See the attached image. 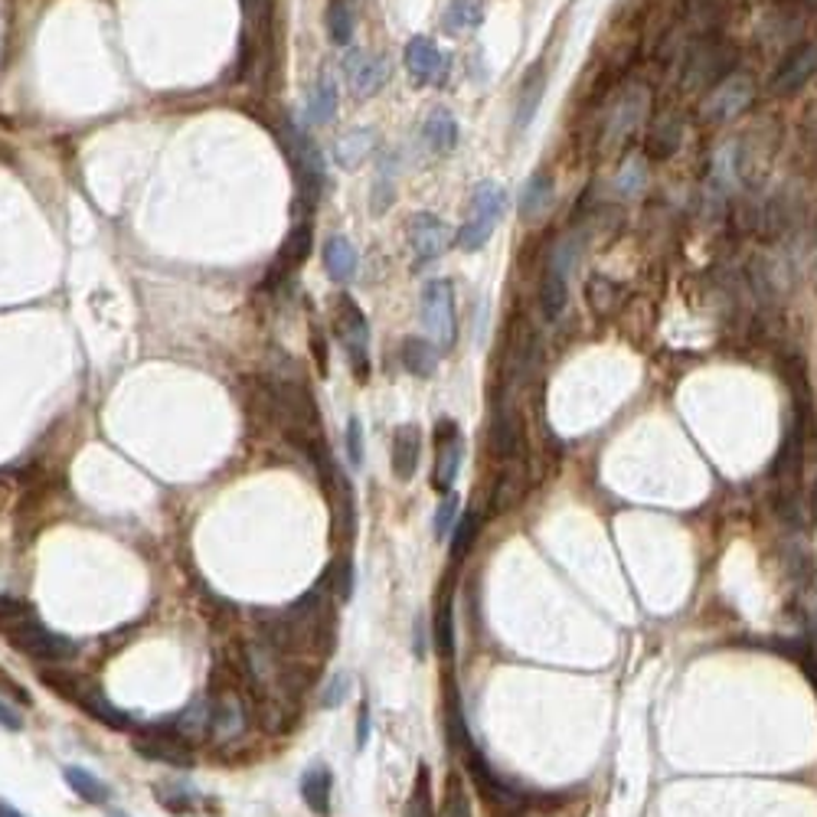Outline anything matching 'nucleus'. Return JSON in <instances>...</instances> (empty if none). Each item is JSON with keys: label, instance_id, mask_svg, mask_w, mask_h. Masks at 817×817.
I'll return each instance as SVG.
<instances>
[{"label": "nucleus", "instance_id": "f257e3e1", "mask_svg": "<svg viewBox=\"0 0 817 817\" xmlns=\"http://www.w3.org/2000/svg\"><path fill=\"white\" fill-rule=\"evenodd\" d=\"M503 209H507V193H503V186H497L493 180L477 183L474 193H471V216H467L464 225L454 232L458 248H464V252L484 248V245L490 242V235H493V229H497Z\"/></svg>", "mask_w": 817, "mask_h": 817}, {"label": "nucleus", "instance_id": "f03ea898", "mask_svg": "<svg viewBox=\"0 0 817 817\" xmlns=\"http://www.w3.org/2000/svg\"><path fill=\"white\" fill-rule=\"evenodd\" d=\"M3 634H7V641H10L20 654L33 657V660H39V663H59V660L75 657V650H78L75 641H69L65 634L49 631L33 611L23 614L20 621H13L10 627H3Z\"/></svg>", "mask_w": 817, "mask_h": 817}, {"label": "nucleus", "instance_id": "7ed1b4c3", "mask_svg": "<svg viewBox=\"0 0 817 817\" xmlns=\"http://www.w3.org/2000/svg\"><path fill=\"white\" fill-rule=\"evenodd\" d=\"M422 324L438 350H451L458 337V314H454V288L444 278H435L422 288Z\"/></svg>", "mask_w": 817, "mask_h": 817}, {"label": "nucleus", "instance_id": "20e7f679", "mask_svg": "<svg viewBox=\"0 0 817 817\" xmlns=\"http://www.w3.org/2000/svg\"><path fill=\"white\" fill-rule=\"evenodd\" d=\"M752 101H755V78L748 72H725V78H719L712 85V92L706 95L699 114H703V121L722 124V121H732L742 111H748Z\"/></svg>", "mask_w": 817, "mask_h": 817}, {"label": "nucleus", "instance_id": "39448f33", "mask_svg": "<svg viewBox=\"0 0 817 817\" xmlns=\"http://www.w3.org/2000/svg\"><path fill=\"white\" fill-rule=\"evenodd\" d=\"M337 330H340V343L350 356L353 376L366 379L369 376V324L366 314L359 310V304L350 294H340L337 301Z\"/></svg>", "mask_w": 817, "mask_h": 817}, {"label": "nucleus", "instance_id": "423d86ee", "mask_svg": "<svg viewBox=\"0 0 817 817\" xmlns=\"http://www.w3.org/2000/svg\"><path fill=\"white\" fill-rule=\"evenodd\" d=\"M284 147H288V157L294 163L297 183L304 186V193L314 203L317 193H320V186H324V157H320L317 144L294 121H284Z\"/></svg>", "mask_w": 817, "mask_h": 817}, {"label": "nucleus", "instance_id": "0eeeda50", "mask_svg": "<svg viewBox=\"0 0 817 817\" xmlns=\"http://www.w3.org/2000/svg\"><path fill=\"white\" fill-rule=\"evenodd\" d=\"M817 75V42H801L794 46L771 72L768 78V92L775 98H791L797 95L810 78Z\"/></svg>", "mask_w": 817, "mask_h": 817}, {"label": "nucleus", "instance_id": "6e6552de", "mask_svg": "<svg viewBox=\"0 0 817 817\" xmlns=\"http://www.w3.org/2000/svg\"><path fill=\"white\" fill-rule=\"evenodd\" d=\"M435 444H438V454H435V471H431V487L448 493L454 477H458V467H461V458H464V444H461V431L451 418H441L435 425Z\"/></svg>", "mask_w": 817, "mask_h": 817}, {"label": "nucleus", "instance_id": "1a4fd4ad", "mask_svg": "<svg viewBox=\"0 0 817 817\" xmlns=\"http://www.w3.org/2000/svg\"><path fill=\"white\" fill-rule=\"evenodd\" d=\"M451 229L444 219L431 216V212H415L408 219V245L415 252V265H428L435 261L448 245H451Z\"/></svg>", "mask_w": 817, "mask_h": 817}, {"label": "nucleus", "instance_id": "9d476101", "mask_svg": "<svg viewBox=\"0 0 817 817\" xmlns=\"http://www.w3.org/2000/svg\"><path fill=\"white\" fill-rule=\"evenodd\" d=\"M343 72H346V78H350V88H353L359 98L376 95V92L386 85V78H389L386 59H382V56H373V52H366V49H350V52L343 56Z\"/></svg>", "mask_w": 817, "mask_h": 817}, {"label": "nucleus", "instance_id": "9b49d317", "mask_svg": "<svg viewBox=\"0 0 817 817\" xmlns=\"http://www.w3.org/2000/svg\"><path fill=\"white\" fill-rule=\"evenodd\" d=\"M134 752L141 758H147V761H160V765H170V768H190L193 765V748L176 732L141 735V739H134Z\"/></svg>", "mask_w": 817, "mask_h": 817}, {"label": "nucleus", "instance_id": "f8f14e48", "mask_svg": "<svg viewBox=\"0 0 817 817\" xmlns=\"http://www.w3.org/2000/svg\"><path fill=\"white\" fill-rule=\"evenodd\" d=\"M405 72L412 75L415 85H428L438 82L444 72V52L438 49V42L431 36H412L405 42Z\"/></svg>", "mask_w": 817, "mask_h": 817}, {"label": "nucleus", "instance_id": "ddd939ff", "mask_svg": "<svg viewBox=\"0 0 817 817\" xmlns=\"http://www.w3.org/2000/svg\"><path fill=\"white\" fill-rule=\"evenodd\" d=\"M65 699H72V703H78L92 719H98V722H105L108 729H127L131 725V716L127 712H121L118 706H111L108 703V696L101 693V686H95V683H88V680H75L72 683V690H69V696Z\"/></svg>", "mask_w": 817, "mask_h": 817}, {"label": "nucleus", "instance_id": "4468645a", "mask_svg": "<svg viewBox=\"0 0 817 817\" xmlns=\"http://www.w3.org/2000/svg\"><path fill=\"white\" fill-rule=\"evenodd\" d=\"M542 95H546V65H542V59H539V62H533V65L526 69V78H523L520 95H516V114H513V127H516V131H526V127H529V121H533L536 111H539Z\"/></svg>", "mask_w": 817, "mask_h": 817}, {"label": "nucleus", "instance_id": "2eb2a0df", "mask_svg": "<svg viewBox=\"0 0 817 817\" xmlns=\"http://www.w3.org/2000/svg\"><path fill=\"white\" fill-rule=\"evenodd\" d=\"M565 301H569V284H565V258L562 255H552V261L542 268V278H539V307L542 314L552 320L565 310Z\"/></svg>", "mask_w": 817, "mask_h": 817}, {"label": "nucleus", "instance_id": "dca6fc26", "mask_svg": "<svg viewBox=\"0 0 817 817\" xmlns=\"http://www.w3.org/2000/svg\"><path fill=\"white\" fill-rule=\"evenodd\" d=\"M418 458H422V431H418V425L405 422L392 435V474L399 480H412Z\"/></svg>", "mask_w": 817, "mask_h": 817}, {"label": "nucleus", "instance_id": "f3484780", "mask_svg": "<svg viewBox=\"0 0 817 817\" xmlns=\"http://www.w3.org/2000/svg\"><path fill=\"white\" fill-rule=\"evenodd\" d=\"M552 196H556L552 176H549L546 170H536V173L526 180L523 193H520V219H523V222H539V219L549 212Z\"/></svg>", "mask_w": 817, "mask_h": 817}, {"label": "nucleus", "instance_id": "a211bd4d", "mask_svg": "<svg viewBox=\"0 0 817 817\" xmlns=\"http://www.w3.org/2000/svg\"><path fill=\"white\" fill-rule=\"evenodd\" d=\"M644 111H647V92L637 85V88H631V92L614 105L611 121H608V141H611V144H614V141H624V137L634 131V124L644 121Z\"/></svg>", "mask_w": 817, "mask_h": 817}, {"label": "nucleus", "instance_id": "6ab92c4d", "mask_svg": "<svg viewBox=\"0 0 817 817\" xmlns=\"http://www.w3.org/2000/svg\"><path fill=\"white\" fill-rule=\"evenodd\" d=\"M376 144H379V137H376L373 127H353V131H346V134L337 137L333 157H337V163H340L343 170H356V167L376 150Z\"/></svg>", "mask_w": 817, "mask_h": 817}, {"label": "nucleus", "instance_id": "aec40b11", "mask_svg": "<svg viewBox=\"0 0 817 817\" xmlns=\"http://www.w3.org/2000/svg\"><path fill=\"white\" fill-rule=\"evenodd\" d=\"M356 265H359V255L346 235H330L324 242V268L337 284H346L356 275Z\"/></svg>", "mask_w": 817, "mask_h": 817}, {"label": "nucleus", "instance_id": "412c9836", "mask_svg": "<svg viewBox=\"0 0 817 817\" xmlns=\"http://www.w3.org/2000/svg\"><path fill=\"white\" fill-rule=\"evenodd\" d=\"M330 791H333V775L327 765H310L301 778V797L317 817H330Z\"/></svg>", "mask_w": 817, "mask_h": 817}, {"label": "nucleus", "instance_id": "4be33fe9", "mask_svg": "<svg viewBox=\"0 0 817 817\" xmlns=\"http://www.w3.org/2000/svg\"><path fill=\"white\" fill-rule=\"evenodd\" d=\"M422 137H425V144H428L435 154L454 150V144H458V121H454V114H451L448 108H435V111L425 118V124H422Z\"/></svg>", "mask_w": 817, "mask_h": 817}, {"label": "nucleus", "instance_id": "5701e85b", "mask_svg": "<svg viewBox=\"0 0 817 817\" xmlns=\"http://www.w3.org/2000/svg\"><path fill=\"white\" fill-rule=\"evenodd\" d=\"M337 82L324 72L314 88H310V98H307V121L310 124H330L333 114H337Z\"/></svg>", "mask_w": 817, "mask_h": 817}, {"label": "nucleus", "instance_id": "b1692460", "mask_svg": "<svg viewBox=\"0 0 817 817\" xmlns=\"http://www.w3.org/2000/svg\"><path fill=\"white\" fill-rule=\"evenodd\" d=\"M402 366L412 373V376H431L435 366H438V346L425 337H405L402 340Z\"/></svg>", "mask_w": 817, "mask_h": 817}, {"label": "nucleus", "instance_id": "393cba45", "mask_svg": "<svg viewBox=\"0 0 817 817\" xmlns=\"http://www.w3.org/2000/svg\"><path fill=\"white\" fill-rule=\"evenodd\" d=\"M441 23L448 33H474L484 23V7L477 0H448Z\"/></svg>", "mask_w": 817, "mask_h": 817}, {"label": "nucleus", "instance_id": "a878e982", "mask_svg": "<svg viewBox=\"0 0 817 817\" xmlns=\"http://www.w3.org/2000/svg\"><path fill=\"white\" fill-rule=\"evenodd\" d=\"M62 778H65V784H69V788H72L82 801H88V804H105V801L111 797L108 784H105L101 778H95L88 768L65 765V768H62Z\"/></svg>", "mask_w": 817, "mask_h": 817}, {"label": "nucleus", "instance_id": "bb28decb", "mask_svg": "<svg viewBox=\"0 0 817 817\" xmlns=\"http://www.w3.org/2000/svg\"><path fill=\"white\" fill-rule=\"evenodd\" d=\"M324 26L333 46H350L353 39V10L346 0H330L324 10Z\"/></svg>", "mask_w": 817, "mask_h": 817}, {"label": "nucleus", "instance_id": "cd10ccee", "mask_svg": "<svg viewBox=\"0 0 817 817\" xmlns=\"http://www.w3.org/2000/svg\"><path fill=\"white\" fill-rule=\"evenodd\" d=\"M676 144H680V124H676L673 118H663L660 124L650 127V134H647V141H644V150H647V157H654V160H667V157L676 150Z\"/></svg>", "mask_w": 817, "mask_h": 817}, {"label": "nucleus", "instance_id": "c85d7f7f", "mask_svg": "<svg viewBox=\"0 0 817 817\" xmlns=\"http://www.w3.org/2000/svg\"><path fill=\"white\" fill-rule=\"evenodd\" d=\"M212 732L219 739H232L242 732V706L235 703V696H222L212 703Z\"/></svg>", "mask_w": 817, "mask_h": 817}, {"label": "nucleus", "instance_id": "c756f323", "mask_svg": "<svg viewBox=\"0 0 817 817\" xmlns=\"http://www.w3.org/2000/svg\"><path fill=\"white\" fill-rule=\"evenodd\" d=\"M431 637H435V650L451 660L454 657V611H451V601L444 598L435 611V627H431Z\"/></svg>", "mask_w": 817, "mask_h": 817}, {"label": "nucleus", "instance_id": "7c9ffc66", "mask_svg": "<svg viewBox=\"0 0 817 817\" xmlns=\"http://www.w3.org/2000/svg\"><path fill=\"white\" fill-rule=\"evenodd\" d=\"M310 255V225H294L281 245V255H278V265L281 268H297L304 258Z\"/></svg>", "mask_w": 817, "mask_h": 817}, {"label": "nucleus", "instance_id": "2f4dec72", "mask_svg": "<svg viewBox=\"0 0 817 817\" xmlns=\"http://www.w3.org/2000/svg\"><path fill=\"white\" fill-rule=\"evenodd\" d=\"M585 294H588L592 310L608 314V310H614V304H618V297H621V288H618L614 281L601 278V275H592L588 284H585Z\"/></svg>", "mask_w": 817, "mask_h": 817}, {"label": "nucleus", "instance_id": "473e14b6", "mask_svg": "<svg viewBox=\"0 0 817 817\" xmlns=\"http://www.w3.org/2000/svg\"><path fill=\"white\" fill-rule=\"evenodd\" d=\"M405 817H435L431 794H428V768H425V765L418 768V778H415L412 797H408V804H405Z\"/></svg>", "mask_w": 817, "mask_h": 817}, {"label": "nucleus", "instance_id": "72a5a7b5", "mask_svg": "<svg viewBox=\"0 0 817 817\" xmlns=\"http://www.w3.org/2000/svg\"><path fill=\"white\" fill-rule=\"evenodd\" d=\"M477 513H464L458 523H454V529H451V559H464V552L471 549V542H474V536H477Z\"/></svg>", "mask_w": 817, "mask_h": 817}, {"label": "nucleus", "instance_id": "f704fd0d", "mask_svg": "<svg viewBox=\"0 0 817 817\" xmlns=\"http://www.w3.org/2000/svg\"><path fill=\"white\" fill-rule=\"evenodd\" d=\"M644 176H647L644 173V160L641 157H627L624 167H621V173H618V190L627 193V196H634V193H641Z\"/></svg>", "mask_w": 817, "mask_h": 817}, {"label": "nucleus", "instance_id": "c9c22d12", "mask_svg": "<svg viewBox=\"0 0 817 817\" xmlns=\"http://www.w3.org/2000/svg\"><path fill=\"white\" fill-rule=\"evenodd\" d=\"M454 523H458V497L448 490V493H444V500H441V503H438V510H435V536H438V539L451 536Z\"/></svg>", "mask_w": 817, "mask_h": 817}, {"label": "nucleus", "instance_id": "e433bc0d", "mask_svg": "<svg viewBox=\"0 0 817 817\" xmlns=\"http://www.w3.org/2000/svg\"><path fill=\"white\" fill-rule=\"evenodd\" d=\"M346 458L353 467L363 464V425H359V418L346 422Z\"/></svg>", "mask_w": 817, "mask_h": 817}, {"label": "nucleus", "instance_id": "4c0bfd02", "mask_svg": "<svg viewBox=\"0 0 817 817\" xmlns=\"http://www.w3.org/2000/svg\"><path fill=\"white\" fill-rule=\"evenodd\" d=\"M346 693H350V676H346V673H337V676L327 683V690H324V696H320V706L333 709V706H340V703L346 699Z\"/></svg>", "mask_w": 817, "mask_h": 817}, {"label": "nucleus", "instance_id": "58836bf2", "mask_svg": "<svg viewBox=\"0 0 817 817\" xmlns=\"http://www.w3.org/2000/svg\"><path fill=\"white\" fill-rule=\"evenodd\" d=\"M0 725H3L7 732H20V729H23V716H20L10 703H3V699H0Z\"/></svg>", "mask_w": 817, "mask_h": 817}, {"label": "nucleus", "instance_id": "ea45409f", "mask_svg": "<svg viewBox=\"0 0 817 817\" xmlns=\"http://www.w3.org/2000/svg\"><path fill=\"white\" fill-rule=\"evenodd\" d=\"M369 742V709L366 703H359V716H356V748H363Z\"/></svg>", "mask_w": 817, "mask_h": 817}, {"label": "nucleus", "instance_id": "a19ab883", "mask_svg": "<svg viewBox=\"0 0 817 817\" xmlns=\"http://www.w3.org/2000/svg\"><path fill=\"white\" fill-rule=\"evenodd\" d=\"M0 817H23L13 804H7V801H0Z\"/></svg>", "mask_w": 817, "mask_h": 817}, {"label": "nucleus", "instance_id": "79ce46f5", "mask_svg": "<svg viewBox=\"0 0 817 817\" xmlns=\"http://www.w3.org/2000/svg\"><path fill=\"white\" fill-rule=\"evenodd\" d=\"M108 817H127V814H121V810H111Z\"/></svg>", "mask_w": 817, "mask_h": 817}]
</instances>
